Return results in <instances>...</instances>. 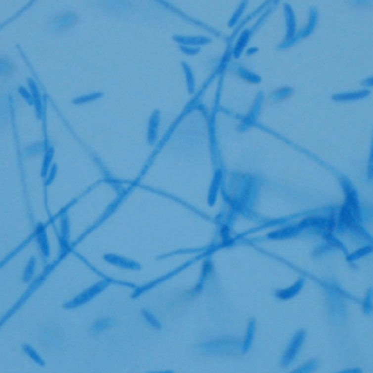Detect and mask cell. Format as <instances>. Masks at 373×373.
Listing matches in <instances>:
<instances>
[{
    "label": "cell",
    "mask_w": 373,
    "mask_h": 373,
    "mask_svg": "<svg viewBox=\"0 0 373 373\" xmlns=\"http://www.w3.org/2000/svg\"><path fill=\"white\" fill-rule=\"evenodd\" d=\"M112 282L114 281H112V279H109V278L100 279V281L94 282L93 286L86 288V290H82L78 295H75L71 300H68V302L64 304V309H75V308H80V306H84V304H87V302H91L94 297H98L100 293H103V291L107 290Z\"/></svg>",
    "instance_id": "cell-1"
},
{
    "label": "cell",
    "mask_w": 373,
    "mask_h": 373,
    "mask_svg": "<svg viewBox=\"0 0 373 373\" xmlns=\"http://www.w3.org/2000/svg\"><path fill=\"white\" fill-rule=\"evenodd\" d=\"M370 96V89H359V91H347V93H338V94H332V101H338V103H350V101H361L366 100Z\"/></svg>",
    "instance_id": "cell-11"
},
{
    "label": "cell",
    "mask_w": 373,
    "mask_h": 373,
    "mask_svg": "<svg viewBox=\"0 0 373 373\" xmlns=\"http://www.w3.org/2000/svg\"><path fill=\"white\" fill-rule=\"evenodd\" d=\"M180 50H182L185 55H197V53H199V47H185V45H180Z\"/></svg>",
    "instance_id": "cell-38"
},
{
    "label": "cell",
    "mask_w": 373,
    "mask_h": 373,
    "mask_svg": "<svg viewBox=\"0 0 373 373\" xmlns=\"http://www.w3.org/2000/svg\"><path fill=\"white\" fill-rule=\"evenodd\" d=\"M140 315H142V318H144V320L148 322V324H149V327H151V329H155V330H162V324H160V320H158V318H156L155 315H153V313L149 311V309L142 308V311H140Z\"/></svg>",
    "instance_id": "cell-29"
},
{
    "label": "cell",
    "mask_w": 373,
    "mask_h": 373,
    "mask_svg": "<svg viewBox=\"0 0 373 373\" xmlns=\"http://www.w3.org/2000/svg\"><path fill=\"white\" fill-rule=\"evenodd\" d=\"M304 284H306V279L299 278L288 288H278V290L274 291V295H276V299H279V300H291V299H295L300 291H302Z\"/></svg>",
    "instance_id": "cell-10"
},
{
    "label": "cell",
    "mask_w": 373,
    "mask_h": 373,
    "mask_svg": "<svg viewBox=\"0 0 373 373\" xmlns=\"http://www.w3.org/2000/svg\"><path fill=\"white\" fill-rule=\"evenodd\" d=\"M36 242H38V245H39V252H41L43 260H48V258H50V243H48L45 224L38 226V230H36Z\"/></svg>",
    "instance_id": "cell-15"
},
{
    "label": "cell",
    "mask_w": 373,
    "mask_h": 373,
    "mask_svg": "<svg viewBox=\"0 0 373 373\" xmlns=\"http://www.w3.org/2000/svg\"><path fill=\"white\" fill-rule=\"evenodd\" d=\"M29 91L32 94V101H34V110L38 119H45V110H43V101H41V93H39V87L34 84V80H29Z\"/></svg>",
    "instance_id": "cell-18"
},
{
    "label": "cell",
    "mask_w": 373,
    "mask_h": 373,
    "mask_svg": "<svg viewBox=\"0 0 373 373\" xmlns=\"http://www.w3.org/2000/svg\"><path fill=\"white\" fill-rule=\"evenodd\" d=\"M372 308H373V290L370 288V290L366 291L365 300H363V311L370 313V311H372Z\"/></svg>",
    "instance_id": "cell-35"
},
{
    "label": "cell",
    "mask_w": 373,
    "mask_h": 373,
    "mask_svg": "<svg viewBox=\"0 0 373 373\" xmlns=\"http://www.w3.org/2000/svg\"><path fill=\"white\" fill-rule=\"evenodd\" d=\"M182 68H183V75H185L186 89H188V93H190V94H194V93H195V77H194V71H192V68L186 64V62H183Z\"/></svg>",
    "instance_id": "cell-26"
},
{
    "label": "cell",
    "mask_w": 373,
    "mask_h": 373,
    "mask_svg": "<svg viewBox=\"0 0 373 373\" xmlns=\"http://www.w3.org/2000/svg\"><path fill=\"white\" fill-rule=\"evenodd\" d=\"M103 261H105V263L112 265V267H117V269H123V270H134V272L140 270L139 261L132 260V258L121 256V254H112V252H107V254H103Z\"/></svg>",
    "instance_id": "cell-7"
},
{
    "label": "cell",
    "mask_w": 373,
    "mask_h": 373,
    "mask_svg": "<svg viewBox=\"0 0 373 373\" xmlns=\"http://www.w3.org/2000/svg\"><path fill=\"white\" fill-rule=\"evenodd\" d=\"M263 101H265V94L263 93H258L251 105V109H249V112L245 114V117H243L242 123H240L238 132H247L249 128H252V126L256 125L258 117H260L261 114V109H263Z\"/></svg>",
    "instance_id": "cell-4"
},
{
    "label": "cell",
    "mask_w": 373,
    "mask_h": 373,
    "mask_svg": "<svg viewBox=\"0 0 373 373\" xmlns=\"http://www.w3.org/2000/svg\"><path fill=\"white\" fill-rule=\"evenodd\" d=\"M125 195H126V192H121V194L117 195L116 199H114V201H112V203H110V204H109V208H107V210H105V212H103V215H101V217H100V219H98V222H96V224H94V226H93L91 230H87V231H86V233H84V234H82V236H80V238H78V240H82V238H84V236H86V234H89V231H93V230H94L96 226H100V224H101V222H103V221H107V219H109V217H110V215H112V213H114V212H116V210H117V208H119V204H121V203H123V199H125Z\"/></svg>",
    "instance_id": "cell-16"
},
{
    "label": "cell",
    "mask_w": 373,
    "mask_h": 373,
    "mask_svg": "<svg viewBox=\"0 0 373 373\" xmlns=\"http://www.w3.org/2000/svg\"><path fill=\"white\" fill-rule=\"evenodd\" d=\"M284 22H286V38L284 39H291L299 36V31H297V18L293 9H291L290 4H284Z\"/></svg>",
    "instance_id": "cell-14"
},
{
    "label": "cell",
    "mask_w": 373,
    "mask_h": 373,
    "mask_svg": "<svg viewBox=\"0 0 373 373\" xmlns=\"http://www.w3.org/2000/svg\"><path fill=\"white\" fill-rule=\"evenodd\" d=\"M339 373H361V370H345V372H339Z\"/></svg>",
    "instance_id": "cell-41"
},
{
    "label": "cell",
    "mask_w": 373,
    "mask_h": 373,
    "mask_svg": "<svg viewBox=\"0 0 373 373\" xmlns=\"http://www.w3.org/2000/svg\"><path fill=\"white\" fill-rule=\"evenodd\" d=\"M293 94V89L291 87H278L276 91L270 93V100L274 101V103H279V101L286 100V98H290V96Z\"/></svg>",
    "instance_id": "cell-24"
},
{
    "label": "cell",
    "mask_w": 373,
    "mask_h": 373,
    "mask_svg": "<svg viewBox=\"0 0 373 373\" xmlns=\"http://www.w3.org/2000/svg\"><path fill=\"white\" fill-rule=\"evenodd\" d=\"M158 128H160V110H153L148 121V144L156 146L158 139Z\"/></svg>",
    "instance_id": "cell-13"
},
{
    "label": "cell",
    "mask_w": 373,
    "mask_h": 373,
    "mask_svg": "<svg viewBox=\"0 0 373 373\" xmlns=\"http://www.w3.org/2000/svg\"><path fill=\"white\" fill-rule=\"evenodd\" d=\"M317 23H318V9H317V7H311V9H309L308 23H306V27H304L302 31L299 32L300 39H302V38H308L309 34H313V31L317 29Z\"/></svg>",
    "instance_id": "cell-22"
},
{
    "label": "cell",
    "mask_w": 373,
    "mask_h": 373,
    "mask_svg": "<svg viewBox=\"0 0 373 373\" xmlns=\"http://www.w3.org/2000/svg\"><path fill=\"white\" fill-rule=\"evenodd\" d=\"M252 32H254L252 29H245V31L240 32L238 39H236V43H234V47H233V57H234V59H240L242 53L245 52V48H247L249 39H251Z\"/></svg>",
    "instance_id": "cell-17"
},
{
    "label": "cell",
    "mask_w": 373,
    "mask_h": 373,
    "mask_svg": "<svg viewBox=\"0 0 373 373\" xmlns=\"http://www.w3.org/2000/svg\"><path fill=\"white\" fill-rule=\"evenodd\" d=\"M222 182H224V169H222V167H215L212 183H210V188H208V199H206L208 201V206H213V204L217 203V195L219 192H221Z\"/></svg>",
    "instance_id": "cell-9"
},
{
    "label": "cell",
    "mask_w": 373,
    "mask_h": 373,
    "mask_svg": "<svg viewBox=\"0 0 373 373\" xmlns=\"http://www.w3.org/2000/svg\"><path fill=\"white\" fill-rule=\"evenodd\" d=\"M101 96H103V93H101V91L91 93V94L78 96V98H75V100H73V105H86V103H93V101L100 100Z\"/></svg>",
    "instance_id": "cell-30"
},
{
    "label": "cell",
    "mask_w": 373,
    "mask_h": 373,
    "mask_svg": "<svg viewBox=\"0 0 373 373\" xmlns=\"http://www.w3.org/2000/svg\"><path fill=\"white\" fill-rule=\"evenodd\" d=\"M173 41H176L178 45H185V47H203V45L212 43V38L208 36H182V34H174Z\"/></svg>",
    "instance_id": "cell-12"
},
{
    "label": "cell",
    "mask_w": 373,
    "mask_h": 373,
    "mask_svg": "<svg viewBox=\"0 0 373 373\" xmlns=\"http://www.w3.org/2000/svg\"><path fill=\"white\" fill-rule=\"evenodd\" d=\"M18 93H20V96H22L23 100H25V103H29V105H34V101H32V94H31V91L27 89V87H18Z\"/></svg>",
    "instance_id": "cell-36"
},
{
    "label": "cell",
    "mask_w": 373,
    "mask_h": 373,
    "mask_svg": "<svg viewBox=\"0 0 373 373\" xmlns=\"http://www.w3.org/2000/svg\"><path fill=\"white\" fill-rule=\"evenodd\" d=\"M304 341H306V330L299 329L295 334H293V338L290 339L286 350H284V354H282L281 366H288V365H291V363H293V359L299 356V352H300V348H302Z\"/></svg>",
    "instance_id": "cell-2"
},
{
    "label": "cell",
    "mask_w": 373,
    "mask_h": 373,
    "mask_svg": "<svg viewBox=\"0 0 373 373\" xmlns=\"http://www.w3.org/2000/svg\"><path fill=\"white\" fill-rule=\"evenodd\" d=\"M254 336H256V318L251 317L247 322V329H245V338H243L242 341V352H247L249 348L252 347Z\"/></svg>",
    "instance_id": "cell-20"
},
{
    "label": "cell",
    "mask_w": 373,
    "mask_h": 373,
    "mask_svg": "<svg viewBox=\"0 0 373 373\" xmlns=\"http://www.w3.org/2000/svg\"><path fill=\"white\" fill-rule=\"evenodd\" d=\"M361 84H363V87H365V89H372V87H373V77L363 78V82H361Z\"/></svg>",
    "instance_id": "cell-39"
},
{
    "label": "cell",
    "mask_w": 373,
    "mask_h": 373,
    "mask_svg": "<svg viewBox=\"0 0 373 373\" xmlns=\"http://www.w3.org/2000/svg\"><path fill=\"white\" fill-rule=\"evenodd\" d=\"M372 252H373V243H366V245H363V247H359V249H356L354 252H350V254L347 256V261L350 265H354V261L368 256V254H372Z\"/></svg>",
    "instance_id": "cell-23"
},
{
    "label": "cell",
    "mask_w": 373,
    "mask_h": 373,
    "mask_svg": "<svg viewBox=\"0 0 373 373\" xmlns=\"http://www.w3.org/2000/svg\"><path fill=\"white\" fill-rule=\"evenodd\" d=\"M149 373H173V370H162V372H149Z\"/></svg>",
    "instance_id": "cell-42"
},
{
    "label": "cell",
    "mask_w": 373,
    "mask_h": 373,
    "mask_svg": "<svg viewBox=\"0 0 373 373\" xmlns=\"http://www.w3.org/2000/svg\"><path fill=\"white\" fill-rule=\"evenodd\" d=\"M53 155H55V149L53 146L48 144V140H45V151H43V165H41V178H47L48 171L53 165Z\"/></svg>",
    "instance_id": "cell-19"
},
{
    "label": "cell",
    "mask_w": 373,
    "mask_h": 373,
    "mask_svg": "<svg viewBox=\"0 0 373 373\" xmlns=\"http://www.w3.org/2000/svg\"><path fill=\"white\" fill-rule=\"evenodd\" d=\"M339 183H341V188H343V192H345V204H347L350 210H354L356 213H361L359 212V197H357V190H356V186H354V183H352L347 176H341V178H339Z\"/></svg>",
    "instance_id": "cell-8"
},
{
    "label": "cell",
    "mask_w": 373,
    "mask_h": 373,
    "mask_svg": "<svg viewBox=\"0 0 373 373\" xmlns=\"http://www.w3.org/2000/svg\"><path fill=\"white\" fill-rule=\"evenodd\" d=\"M231 71L233 73H236L238 77H242L243 80H247L249 84H260L261 82V77L258 73H252L251 70H247L245 66H238V64H233L231 66Z\"/></svg>",
    "instance_id": "cell-21"
},
{
    "label": "cell",
    "mask_w": 373,
    "mask_h": 373,
    "mask_svg": "<svg viewBox=\"0 0 373 373\" xmlns=\"http://www.w3.org/2000/svg\"><path fill=\"white\" fill-rule=\"evenodd\" d=\"M34 270H36V258H31L29 263L25 265V270H23V282H31L34 279Z\"/></svg>",
    "instance_id": "cell-31"
},
{
    "label": "cell",
    "mask_w": 373,
    "mask_h": 373,
    "mask_svg": "<svg viewBox=\"0 0 373 373\" xmlns=\"http://www.w3.org/2000/svg\"><path fill=\"white\" fill-rule=\"evenodd\" d=\"M304 231V228L300 224H286V226H279L276 230L269 231L265 234V240H290L297 238L300 233Z\"/></svg>",
    "instance_id": "cell-6"
},
{
    "label": "cell",
    "mask_w": 373,
    "mask_h": 373,
    "mask_svg": "<svg viewBox=\"0 0 373 373\" xmlns=\"http://www.w3.org/2000/svg\"><path fill=\"white\" fill-rule=\"evenodd\" d=\"M114 326V320L112 318H100V320H96L94 324L91 326V332L93 334H101V332H105L107 329H110V327Z\"/></svg>",
    "instance_id": "cell-25"
},
{
    "label": "cell",
    "mask_w": 373,
    "mask_h": 373,
    "mask_svg": "<svg viewBox=\"0 0 373 373\" xmlns=\"http://www.w3.org/2000/svg\"><path fill=\"white\" fill-rule=\"evenodd\" d=\"M242 343L238 339L233 338H221V339H212L203 345H199V350L204 354H217V352H230L233 347H240Z\"/></svg>",
    "instance_id": "cell-5"
},
{
    "label": "cell",
    "mask_w": 373,
    "mask_h": 373,
    "mask_svg": "<svg viewBox=\"0 0 373 373\" xmlns=\"http://www.w3.org/2000/svg\"><path fill=\"white\" fill-rule=\"evenodd\" d=\"M368 178L373 180V137L370 144V155H368Z\"/></svg>",
    "instance_id": "cell-37"
},
{
    "label": "cell",
    "mask_w": 373,
    "mask_h": 373,
    "mask_svg": "<svg viewBox=\"0 0 373 373\" xmlns=\"http://www.w3.org/2000/svg\"><path fill=\"white\" fill-rule=\"evenodd\" d=\"M22 350H23V354H25V356H29V359L34 361V363H36L38 366H45V359H43L41 356H39L38 350H36V348L32 347V345H29V343H23Z\"/></svg>",
    "instance_id": "cell-27"
},
{
    "label": "cell",
    "mask_w": 373,
    "mask_h": 373,
    "mask_svg": "<svg viewBox=\"0 0 373 373\" xmlns=\"http://www.w3.org/2000/svg\"><path fill=\"white\" fill-rule=\"evenodd\" d=\"M57 171H59V167H57V164H53L52 167H50V171H48L47 178H45V190H48V186L52 185L53 180L57 178Z\"/></svg>",
    "instance_id": "cell-34"
},
{
    "label": "cell",
    "mask_w": 373,
    "mask_h": 373,
    "mask_svg": "<svg viewBox=\"0 0 373 373\" xmlns=\"http://www.w3.org/2000/svg\"><path fill=\"white\" fill-rule=\"evenodd\" d=\"M247 5H249V0H242V2L238 4V7H236V11H234V14L230 18V23H228V25H230V27L236 25V23L242 20V16H243V13H245V9H247Z\"/></svg>",
    "instance_id": "cell-28"
},
{
    "label": "cell",
    "mask_w": 373,
    "mask_h": 373,
    "mask_svg": "<svg viewBox=\"0 0 373 373\" xmlns=\"http://www.w3.org/2000/svg\"><path fill=\"white\" fill-rule=\"evenodd\" d=\"M247 53H249V55H254V53H258V48H249Z\"/></svg>",
    "instance_id": "cell-40"
},
{
    "label": "cell",
    "mask_w": 373,
    "mask_h": 373,
    "mask_svg": "<svg viewBox=\"0 0 373 373\" xmlns=\"http://www.w3.org/2000/svg\"><path fill=\"white\" fill-rule=\"evenodd\" d=\"M317 368H318V363L315 359H311V361H306L304 365H300L299 368L293 370L291 373H311V372H315Z\"/></svg>",
    "instance_id": "cell-32"
},
{
    "label": "cell",
    "mask_w": 373,
    "mask_h": 373,
    "mask_svg": "<svg viewBox=\"0 0 373 373\" xmlns=\"http://www.w3.org/2000/svg\"><path fill=\"white\" fill-rule=\"evenodd\" d=\"M195 260H190V261H186V263H183V265H180V267H176L174 270H171V272H167V274H164L162 278H158V279H153V281H149L148 284H144V286H139V288H135V291H132V295H130V299H137V297H140L142 293H146V291H149V290H153L155 286H160L162 282H165L167 279H171V278H174L176 274H180L182 270H185L186 267H190L192 263H194Z\"/></svg>",
    "instance_id": "cell-3"
},
{
    "label": "cell",
    "mask_w": 373,
    "mask_h": 373,
    "mask_svg": "<svg viewBox=\"0 0 373 373\" xmlns=\"http://www.w3.org/2000/svg\"><path fill=\"white\" fill-rule=\"evenodd\" d=\"M332 249H336V247L329 242V240H326V242L320 243V245H318V247L315 249V251H313V258H320L322 254H326V252H330Z\"/></svg>",
    "instance_id": "cell-33"
}]
</instances>
